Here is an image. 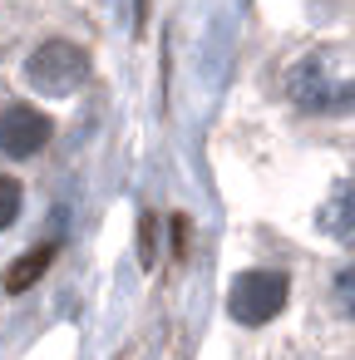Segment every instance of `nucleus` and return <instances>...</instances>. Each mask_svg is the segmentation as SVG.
<instances>
[{
    "instance_id": "3",
    "label": "nucleus",
    "mask_w": 355,
    "mask_h": 360,
    "mask_svg": "<svg viewBox=\"0 0 355 360\" xmlns=\"http://www.w3.org/2000/svg\"><path fill=\"white\" fill-rule=\"evenodd\" d=\"M25 79L40 94H75L89 79V55L75 40H45L30 60H25Z\"/></svg>"
},
{
    "instance_id": "7",
    "label": "nucleus",
    "mask_w": 355,
    "mask_h": 360,
    "mask_svg": "<svg viewBox=\"0 0 355 360\" xmlns=\"http://www.w3.org/2000/svg\"><path fill=\"white\" fill-rule=\"evenodd\" d=\"M20 202H25L20 183H15V178H0V232H6V227L20 217Z\"/></svg>"
},
{
    "instance_id": "1",
    "label": "nucleus",
    "mask_w": 355,
    "mask_h": 360,
    "mask_svg": "<svg viewBox=\"0 0 355 360\" xmlns=\"http://www.w3.org/2000/svg\"><path fill=\"white\" fill-rule=\"evenodd\" d=\"M286 94L291 104L311 114H350L355 109V50L321 45L306 60L286 70Z\"/></svg>"
},
{
    "instance_id": "5",
    "label": "nucleus",
    "mask_w": 355,
    "mask_h": 360,
    "mask_svg": "<svg viewBox=\"0 0 355 360\" xmlns=\"http://www.w3.org/2000/svg\"><path fill=\"white\" fill-rule=\"evenodd\" d=\"M321 232L325 237H335V242H350L355 247V178H345V183H335L330 188V198H325V207H321Z\"/></svg>"
},
{
    "instance_id": "6",
    "label": "nucleus",
    "mask_w": 355,
    "mask_h": 360,
    "mask_svg": "<svg viewBox=\"0 0 355 360\" xmlns=\"http://www.w3.org/2000/svg\"><path fill=\"white\" fill-rule=\"evenodd\" d=\"M50 262H55V242H40V247H30L25 257H15L11 266H6V276H0V286H6L11 296H20V291H30L45 271H50Z\"/></svg>"
},
{
    "instance_id": "9",
    "label": "nucleus",
    "mask_w": 355,
    "mask_h": 360,
    "mask_svg": "<svg viewBox=\"0 0 355 360\" xmlns=\"http://www.w3.org/2000/svg\"><path fill=\"white\" fill-rule=\"evenodd\" d=\"M138 262L153 266V212H143V222H138Z\"/></svg>"
},
{
    "instance_id": "4",
    "label": "nucleus",
    "mask_w": 355,
    "mask_h": 360,
    "mask_svg": "<svg viewBox=\"0 0 355 360\" xmlns=\"http://www.w3.org/2000/svg\"><path fill=\"white\" fill-rule=\"evenodd\" d=\"M50 119L30 104H11L0 109V153L6 158H35L45 143H50Z\"/></svg>"
},
{
    "instance_id": "10",
    "label": "nucleus",
    "mask_w": 355,
    "mask_h": 360,
    "mask_svg": "<svg viewBox=\"0 0 355 360\" xmlns=\"http://www.w3.org/2000/svg\"><path fill=\"white\" fill-rule=\"evenodd\" d=\"M143 15H148V0H138V25H143Z\"/></svg>"
},
{
    "instance_id": "8",
    "label": "nucleus",
    "mask_w": 355,
    "mask_h": 360,
    "mask_svg": "<svg viewBox=\"0 0 355 360\" xmlns=\"http://www.w3.org/2000/svg\"><path fill=\"white\" fill-rule=\"evenodd\" d=\"M335 306H340L345 316H355V266H345V271L335 276Z\"/></svg>"
},
{
    "instance_id": "2",
    "label": "nucleus",
    "mask_w": 355,
    "mask_h": 360,
    "mask_svg": "<svg viewBox=\"0 0 355 360\" xmlns=\"http://www.w3.org/2000/svg\"><path fill=\"white\" fill-rule=\"evenodd\" d=\"M286 296H291L286 271H266V266H257V271H242V276L232 281V291H227V311H232L237 326H266V321H276V316L286 311Z\"/></svg>"
}]
</instances>
